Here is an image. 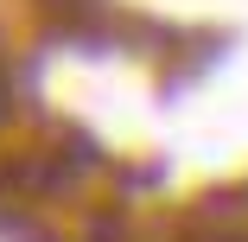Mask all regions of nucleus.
<instances>
[{
    "mask_svg": "<svg viewBox=\"0 0 248 242\" xmlns=\"http://www.w3.org/2000/svg\"><path fill=\"white\" fill-rule=\"evenodd\" d=\"M95 172H102V147L77 128L38 140V147H7L0 153V217H32L38 204L83 191Z\"/></svg>",
    "mask_w": 248,
    "mask_h": 242,
    "instance_id": "obj_1",
    "label": "nucleus"
},
{
    "mask_svg": "<svg viewBox=\"0 0 248 242\" xmlns=\"http://www.w3.org/2000/svg\"><path fill=\"white\" fill-rule=\"evenodd\" d=\"M38 7H45V19H51L64 38H102L108 26V0H38Z\"/></svg>",
    "mask_w": 248,
    "mask_h": 242,
    "instance_id": "obj_2",
    "label": "nucleus"
},
{
    "mask_svg": "<svg viewBox=\"0 0 248 242\" xmlns=\"http://www.w3.org/2000/svg\"><path fill=\"white\" fill-rule=\"evenodd\" d=\"M19 121V89H13V77H7V64H0V134H7Z\"/></svg>",
    "mask_w": 248,
    "mask_h": 242,
    "instance_id": "obj_3",
    "label": "nucleus"
}]
</instances>
